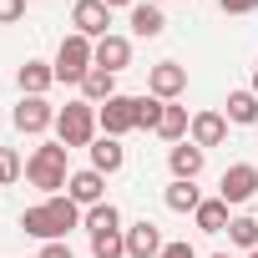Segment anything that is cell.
I'll list each match as a JSON object with an SVG mask.
<instances>
[{"instance_id": "4dcf8cb0", "label": "cell", "mask_w": 258, "mask_h": 258, "mask_svg": "<svg viewBox=\"0 0 258 258\" xmlns=\"http://www.w3.org/2000/svg\"><path fill=\"white\" fill-rule=\"evenodd\" d=\"M41 258H76V253H71L66 243H46V248H41Z\"/></svg>"}, {"instance_id": "ac0fdd59", "label": "cell", "mask_w": 258, "mask_h": 258, "mask_svg": "<svg viewBox=\"0 0 258 258\" xmlns=\"http://www.w3.org/2000/svg\"><path fill=\"white\" fill-rule=\"evenodd\" d=\"M162 203H167L172 213H198V208H203V192H198L192 182H182V177H172V187L162 192Z\"/></svg>"}, {"instance_id": "ffe728a7", "label": "cell", "mask_w": 258, "mask_h": 258, "mask_svg": "<svg viewBox=\"0 0 258 258\" xmlns=\"http://www.w3.org/2000/svg\"><path fill=\"white\" fill-rule=\"evenodd\" d=\"M228 121L233 126H258V96L253 91H228Z\"/></svg>"}, {"instance_id": "4316f807", "label": "cell", "mask_w": 258, "mask_h": 258, "mask_svg": "<svg viewBox=\"0 0 258 258\" xmlns=\"http://www.w3.org/2000/svg\"><path fill=\"white\" fill-rule=\"evenodd\" d=\"M21 172H26V162H21V157H16L11 147H0V187H11V182H16Z\"/></svg>"}, {"instance_id": "e0dca14e", "label": "cell", "mask_w": 258, "mask_h": 258, "mask_svg": "<svg viewBox=\"0 0 258 258\" xmlns=\"http://www.w3.org/2000/svg\"><path fill=\"white\" fill-rule=\"evenodd\" d=\"M111 96H116V76H111V71H101V66H91V71H86V81H81V101L106 106Z\"/></svg>"}, {"instance_id": "30bf717a", "label": "cell", "mask_w": 258, "mask_h": 258, "mask_svg": "<svg viewBox=\"0 0 258 258\" xmlns=\"http://www.w3.org/2000/svg\"><path fill=\"white\" fill-rule=\"evenodd\" d=\"M66 198H71L76 208H96V203H106V177H101L96 167H86V172H71V182H66Z\"/></svg>"}, {"instance_id": "836d02e7", "label": "cell", "mask_w": 258, "mask_h": 258, "mask_svg": "<svg viewBox=\"0 0 258 258\" xmlns=\"http://www.w3.org/2000/svg\"><path fill=\"white\" fill-rule=\"evenodd\" d=\"M248 258H258V248H253V253H248Z\"/></svg>"}, {"instance_id": "603a6c76", "label": "cell", "mask_w": 258, "mask_h": 258, "mask_svg": "<svg viewBox=\"0 0 258 258\" xmlns=\"http://www.w3.org/2000/svg\"><path fill=\"white\" fill-rule=\"evenodd\" d=\"M86 228L91 233H121V213L111 203H96V208H86Z\"/></svg>"}, {"instance_id": "6da1fadb", "label": "cell", "mask_w": 258, "mask_h": 258, "mask_svg": "<svg viewBox=\"0 0 258 258\" xmlns=\"http://www.w3.org/2000/svg\"><path fill=\"white\" fill-rule=\"evenodd\" d=\"M76 223H86V218H81V208H76L71 198H61V192L21 213V228H26L31 238H41V243H61V238L76 228Z\"/></svg>"}, {"instance_id": "52a82bcc", "label": "cell", "mask_w": 258, "mask_h": 258, "mask_svg": "<svg viewBox=\"0 0 258 258\" xmlns=\"http://www.w3.org/2000/svg\"><path fill=\"white\" fill-rule=\"evenodd\" d=\"M71 26H76V36L101 41V36H111L106 31L111 26V6H106V0H76V6H71Z\"/></svg>"}, {"instance_id": "d6986e66", "label": "cell", "mask_w": 258, "mask_h": 258, "mask_svg": "<svg viewBox=\"0 0 258 258\" xmlns=\"http://www.w3.org/2000/svg\"><path fill=\"white\" fill-rule=\"evenodd\" d=\"M192 218H198V233H228V223H233V218H228V203H223V198H208V203H203V208H198Z\"/></svg>"}, {"instance_id": "484cf974", "label": "cell", "mask_w": 258, "mask_h": 258, "mask_svg": "<svg viewBox=\"0 0 258 258\" xmlns=\"http://www.w3.org/2000/svg\"><path fill=\"white\" fill-rule=\"evenodd\" d=\"M228 238H233L238 248H248V253H253V248H258V218H248V213H243V218H233V223H228Z\"/></svg>"}, {"instance_id": "277c9868", "label": "cell", "mask_w": 258, "mask_h": 258, "mask_svg": "<svg viewBox=\"0 0 258 258\" xmlns=\"http://www.w3.org/2000/svg\"><path fill=\"white\" fill-rule=\"evenodd\" d=\"M51 66H56V81H76V86H81L86 71L96 66V41H86V36L71 31V36L56 46V61H51Z\"/></svg>"}, {"instance_id": "4fadbf2b", "label": "cell", "mask_w": 258, "mask_h": 258, "mask_svg": "<svg viewBox=\"0 0 258 258\" xmlns=\"http://www.w3.org/2000/svg\"><path fill=\"white\" fill-rule=\"evenodd\" d=\"M96 66L111 71V76H121L126 66H132V41H126V36H101L96 41Z\"/></svg>"}, {"instance_id": "f546056e", "label": "cell", "mask_w": 258, "mask_h": 258, "mask_svg": "<svg viewBox=\"0 0 258 258\" xmlns=\"http://www.w3.org/2000/svg\"><path fill=\"white\" fill-rule=\"evenodd\" d=\"M157 258H198V253H192V243H167Z\"/></svg>"}, {"instance_id": "7a4b0ae2", "label": "cell", "mask_w": 258, "mask_h": 258, "mask_svg": "<svg viewBox=\"0 0 258 258\" xmlns=\"http://www.w3.org/2000/svg\"><path fill=\"white\" fill-rule=\"evenodd\" d=\"M66 152H71V147H61V142L36 147V152L26 157V177H31V187H41V192L56 198V192L71 182V172H66Z\"/></svg>"}, {"instance_id": "2e32d148", "label": "cell", "mask_w": 258, "mask_h": 258, "mask_svg": "<svg viewBox=\"0 0 258 258\" xmlns=\"http://www.w3.org/2000/svg\"><path fill=\"white\" fill-rule=\"evenodd\" d=\"M16 81H21V96H46L51 81H56V66H46V61H26V66L16 71Z\"/></svg>"}, {"instance_id": "f1b7e54d", "label": "cell", "mask_w": 258, "mask_h": 258, "mask_svg": "<svg viewBox=\"0 0 258 258\" xmlns=\"http://www.w3.org/2000/svg\"><path fill=\"white\" fill-rule=\"evenodd\" d=\"M218 6H223V16H253L258 0H218Z\"/></svg>"}, {"instance_id": "ba28073f", "label": "cell", "mask_w": 258, "mask_h": 258, "mask_svg": "<svg viewBox=\"0 0 258 258\" xmlns=\"http://www.w3.org/2000/svg\"><path fill=\"white\" fill-rule=\"evenodd\" d=\"M253 192H258V167H248V162H233V167L223 172V182H218V198H223L228 208H243Z\"/></svg>"}, {"instance_id": "d4e9b609", "label": "cell", "mask_w": 258, "mask_h": 258, "mask_svg": "<svg viewBox=\"0 0 258 258\" xmlns=\"http://www.w3.org/2000/svg\"><path fill=\"white\" fill-rule=\"evenodd\" d=\"M162 111H167V101L137 96V126H142V132H157V126H162Z\"/></svg>"}, {"instance_id": "5bb4252c", "label": "cell", "mask_w": 258, "mask_h": 258, "mask_svg": "<svg viewBox=\"0 0 258 258\" xmlns=\"http://www.w3.org/2000/svg\"><path fill=\"white\" fill-rule=\"evenodd\" d=\"M203 162H208V152H203V147H192V142H177V147L167 152V167H172V177H182V182H198Z\"/></svg>"}, {"instance_id": "3957f363", "label": "cell", "mask_w": 258, "mask_h": 258, "mask_svg": "<svg viewBox=\"0 0 258 258\" xmlns=\"http://www.w3.org/2000/svg\"><path fill=\"white\" fill-rule=\"evenodd\" d=\"M56 142L61 147H91L96 142V106L91 101H66L56 111Z\"/></svg>"}, {"instance_id": "cb8c5ba5", "label": "cell", "mask_w": 258, "mask_h": 258, "mask_svg": "<svg viewBox=\"0 0 258 258\" xmlns=\"http://www.w3.org/2000/svg\"><path fill=\"white\" fill-rule=\"evenodd\" d=\"M91 258H126V233H91Z\"/></svg>"}, {"instance_id": "7c38bea8", "label": "cell", "mask_w": 258, "mask_h": 258, "mask_svg": "<svg viewBox=\"0 0 258 258\" xmlns=\"http://www.w3.org/2000/svg\"><path fill=\"white\" fill-rule=\"evenodd\" d=\"M167 243H162V233H157V223H132L126 228V258H157Z\"/></svg>"}, {"instance_id": "8fae6325", "label": "cell", "mask_w": 258, "mask_h": 258, "mask_svg": "<svg viewBox=\"0 0 258 258\" xmlns=\"http://www.w3.org/2000/svg\"><path fill=\"white\" fill-rule=\"evenodd\" d=\"M223 137H228V116L223 111H198L192 116V126H187V142L192 147H223Z\"/></svg>"}, {"instance_id": "8992f818", "label": "cell", "mask_w": 258, "mask_h": 258, "mask_svg": "<svg viewBox=\"0 0 258 258\" xmlns=\"http://www.w3.org/2000/svg\"><path fill=\"white\" fill-rule=\"evenodd\" d=\"M11 121H16V132L41 137L46 126H56V111H51V101H46V96H21V101H16V111H11Z\"/></svg>"}, {"instance_id": "5b68a950", "label": "cell", "mask_w": 258, "mask_h": 258, "mask_svg": "<svg viewBox=\"0 0 258 258\" xmlns=\"http://www.w3.org/2000/svg\"><path fill=\"white\" fill-rule=\"evenodd\" d=\"M96 126H101L106 137H126L137 126V96H121L116 91L106 106H96Z\"/></svg>"}, {"instance_id": "d6a6232c", "label": "cell", "mask_w": 258, "mask_h": 258, "mask_svg": "<svg viewBox=\"0 0 258 258\" xmlns=\"http://www.w3.org/2000/svg\"><path fill=\"white\" fill-rule=\"evenodd\" d=\"M106 6H132V0H106Z\"/></svg>"}, {"instance_id": "7402d4cb", "label": "cell", "mask_w": 258, "mask_h": 258, "mask_svg": "<svg viewBox=\"0 0 258 258\" xmlns=\"http://www.w3.org/2000/svg\"><path fill=\"white\" fill-rule=\"evenodd\" d=\"M187 126H192L187 106H167V111H162V126H157V137H167V142L177 147V142H187Z\"/></svg>"}, {"instance_id": "9a60e30c", "label": "cell", "mask_w": 258, "mask_h": 258, "mask_svg": "<svg viewBox=\"0 0 258 258\" xmlns=\"http://www.w3.org/2000/svg\"><path fill=\"white\" fill-rule=\"evenodd\" d=\"M121 162H126V147H121V137H96V142H91V167H96L101 177L121 172Z\"/></svg>"}, {"instance_id": "e575fe53", "label": "cell", "mask_w": 258, "mask_h": 258, "mask_svg": "<svg viewBox=\"0 0 258 258\" xmlns=\"http://www.w3.org/2000/svg\"><path fill=\"white\" fill-rule=\"evenodd\" d=\"M213 258H228V253H213Z\"/></svg>"}, {"instance_id": "9c48e42d", "label": "cell", "mask_w": 258, "mask_h": 258, "mask_svg": "<svg viewBox=\"0 0 258 258\" xmlns=\"http://www.w3.org/2000/svg\"><path fill=\"white\" fill-rule=\"evenodd\" d=\"M147 91H152L157 101L182 96V91H187V66H177V61H157V66L147 71Z\"/></svg>"}, {"instance_id": "83f0119b", "label": "cell", "mask_w": 258, "mask_h": 258, "mask_svg": "<svg viewBox=\"0 0 258 258\" xmlns=\"http://www.w3.org/2000/svg\"><path fill=\"white\" fill-rule=\"evenodd\" d=\"M26 16V0H0V26H16Z\"/></svg>"}, {"instance_id": "1f68e13d", "label": "cell", "mask_w": 258, "mask_h": 258, "mask_svg": "<svg viewBox=\"0 0 258 258\" xmlns=\"http://www.w3.org/2000/svg\"><path fill=\"white\" fill-rule=\"evenodd\" d=\"M248 91H253V96H258V66H253V86H248Z\"/></svg>"}, {"instance_id": "44dd1931", "label": "cell", "mask_w": 258, "mask_h": 258, "mask_svg": "<svg viewBox=\"0 0 258 258\" xmlns=\"http://www.w3.org/2000/svg\"><path fill=\"white\" fill-rule=\"evenodd\" d=\"M132 31H137L142 41H152V36L167 31V16H162L157 6H132Z\"/></svg>"}]
</instances>
